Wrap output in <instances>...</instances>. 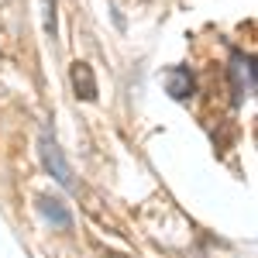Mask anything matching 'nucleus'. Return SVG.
<instances>
[{
    "mask_svg": "<svg viewBox=\"0 0 258 258\" xmlns=\"http://www.w3.org/2000/svg\"><path fill=\"white\" fill-rule=\"evenodd\" d=\"M45 35L55 38V0H45Z\"/></svg>",
    "mask_w": 258,
    "mask_h": 258,
    "instance_id": "obj_6",
    "label": "nucleus"
},
{
    "mask_svg": "<svg viewBox=\"0 0 258 258\" xmlns=\"http://www.w3.org/2000/svg\"><path fill=\"white\" fill-rule=\"evenodd\" d=\"M35 203H38L41 217H45V220H52L55 227H62V231H69V227H73V214L66 210V203H62L59 197H38Z\"/></svg>",
    "mask_w": 258,
    "mask_h": 258,
    "instance_id": "obj_5",
    "label": "nucleus"
},
{
    "mask_svg": "<svg viewBox=\"0 0 258 258\" xmlns=\"http://www.w3.org/2000/svg\"><path fill=\"white\" fill-rule=\"evenodd\" d=\"M227 76L234 83V100H244L255 93V59L244 55V52H234L231 55V66H227Z\"/></svg>",
    "mask_w": 258,
    "mask_h": 258,
    "instance_id": "obj_2",
    "label": "nucleus"
},
{
    "mask_svg": "<svg viewBox=\"0 0 258 258\" xmlns=\"http://www.w3.org/2000/svg\"><path fill=\"white\" fill-rule=\"evenodd\" d=\"M69 80H73V90L80 100H97V76H93L90 62H73Z\"/></svg>",
    "mask_w": 258,
    "mask_h": 258,
    "instance_id": "obj_4",
    "label": "nucleus"
},
{
    "mask_svg": "<svg viewBox=\"0 0 258 258\" xmlns=\"http://www.w3.org/2000/svg\"><path fill=\"white\" fill-rule=\"evenodd\" d=\"M165 90H169L172 100H189L197 93V80H193V73H189L186 66H172V69L165 73Z\"/></svg>",
    "mask_w": 258,
    "mask_h": 258,
    "instance_id": "obj_3",
    "label": "nucleus"
},
{
    "mask_svg": "<svg viewBox=\"0 0 258 258\" xmlns=\"http://www.w3.org/2000/svg\"><path fill=\"white\" fill-rule=\"evenodd\" d=\"M38 155H41V165L55 176V182H62L66 189H76V179H73V169H69V162L62 155V148L55 145V138H45L38 141Z\"/></svg>",
    "mask_w": 258,
    "mask_h": 258,
    "instance_id": "obj_1",
    "label": "nucleus"
}]
</instances>
